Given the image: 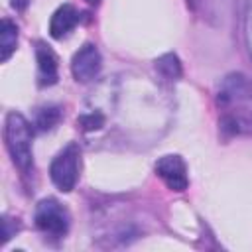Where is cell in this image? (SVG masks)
I'll return each instance as SVG.
<instances>
[{"label":"cell","mask_w":252,"mask_h":252,"mask_svg":"<svg viewBox=\"0 0 252 252\" xmlns=\"http://www.w3.org/2000/svg\"><path fill=\"white\" fill-rule=\"evenodd\" d=\"M35 61H37V85L39 87H51L57 83L59 73H57V55L49 45L43 41L35 43Z\"/></svg>","instance_id":"cell-6"},{"label":"cell","mask_w":252,"mask_h":252,"mask_svg":"<svg viewBox=\"0 0 252 252\" xmlns=\"http://www.w3.org/2000/svg\"><path fill=\"white\" fill-rule=\"evenodd\" d=\"M32 138L33 126L20 112H8L4 120V142L14 165L22 173H30V169L33 167Z\"/></svg>","instance_id":"cell-1"},{"label":"cell","mask_w":252,"mask_h":252,"mask_svg":"<svg viewBox=\"0 0 252 252\" xmlns=\"http://www.w3.org/2000/svg\"><path fill=\"white\" fill-rule=\"evenodd\" d=\"M61 120V108L55 106V104H49V106H41L35 114V128L41 130V132H47V130H53Z\"/></svg>","instance_id":"cell-11"},{"label":"cell","mask_w":252,"mask_h":252,"mask_svg":"<svg viewBox=\"0 0 252 252\" xmlns=\"http://www.w3.org/2000/svg\"><path fill=\"white\" fill-rule=\"evenodd\" d=\"M89 4H98V0H87Z\"/></svg>","instance_id":"cell-14"},{"label":"cell","mask_w":252,"mask_h":252,"mask_svg":"<svg viewBox=\"0 0 252 252\" xmlns=\"http://www.w3.org/2000/svg\"><path fill=\"white\" fill-rule=\"evenodd\" d=\"M156 71L165 81H177L181 77V63L175 53H165L156 61Z\"/></svg>","instance_id":"cell-10"},{"label":"cell","mask_w":252,"mask_h":252,"mask_svg":"<svg viewBox=\"0 0 252 252\" xmlns=\"http://www.w3.org/2000/svg\"><path fill=\"white\" fill-rule=\"evenodd\" d=\"M156 173L171 191H185L189 185L187 165H185L183 158L177 154L161 156L156 161Z\"/></svg>","instance_id":"cell-5"},{"label":"cell","mask_w":252,"mask_h":252,"mask_svg":"<svg viewBox=\"0 0 252 252\" xmlns=\"http://www.w3.org/2000/svg\"><path fill=\"white\" fill-rule=\"evenodd\" d=\"M79 124L85 132H93V130H98L104 126V116L100 112H89L79 118Z\"/></svg>","instance_id":"cell-12"},{"label":"cell","mask_w":252,"mask_h":252,"mask_svg":"<svg viewBox=\"0 0 252 252\" xmlns=\"http://www.w3.org/2000/svg\"><path fill=\"white\" fill-rule=\"evenodd\" d=\"M35 226L49 236H65L69 230V213L57 199H41L35 207L33 215Z\"/></svg>","instance_id":"cell-3"},{"label":"cell","mask_w":252,"mask_h":252,"mask_svg":"<svg viewBox=\"0 0 252 252\" xmlns=\"http://www.w3.org/2000/svg\"><path fill=\"white\" fill-rule=\"evenodd\" d=\"M252 96V83L240 75V73H232L228 77H224L220 91H219V104H232L244 98Z\"/></svg>","instance_id":"cell-7"},{"label":"cell","mask_w":252,"mask_h":252,"mask_svg":"<svg viewBox=\"0 0 252 252\" xmlns=\"http://www.w3.org/2000/svg\"><path fill=\"white\" fill-rule=\"evenodd\" d=\"M244 24H246V41H248V49H250V55H252V0L246 2V18H244Z\"/></svg>","instance_id":"cell-13"},{"label":"cell","mask_w":252,"mask_h":252,"mask_svg":"<svg viewBox=\"0 0 252 252\" xmlns=\"http://www.w3.org/2000/svg\"><path fill=\"white\" fill-rule=\"evenodd\" d=\"M18 45V26L14 22H10L8 18L2 20V28H0V59L2 63H6L12 53L16 51Z\"/></svg>","instance_id":"cell-9"},{"label":"cell","mask_w":252,"mask_h":252,"mask_svg":"<svg viewBox=\"0 0 252 252\" xmlns=\"http://www.w3.org/2000/svg\"><path fill=\"white\" fill-rule=\"evenodd\" d=\"M77 24H79V10L73 4H61L49 20V35L53 39H63L65 35H69V32L75 30Z\"/></svg>","instance_id":"cell-8"},{"label":"cell","mask_w":252,"mask_h":252,"mask_svg":"<svg viewBox=\"0 0 252 252\" xmlns=\"http://www.w3.org/2000/svg\"><path fill=\"white\" fill-rule=\"evenodd\" d=\"M100 69H102V57L94 43H85L79 47V51H75L71 59V73L75 81L89 83L98 77Z\"/></svg>","instance_id":"cell-4"},{"label":"cell","mask_w":252,"mask_h":252,"mask_svg":"<svg viewBox=\"0 0 252 252\" xmlns=\"http://www.w3.org/2000/svg\"><path fill=\"white\" fill-rule=\"evenodd\" d=\"M79 169H81V150L77 144H69L53 158L49 165V177L59 191L69 193L75 189L79 181Z\"/></svg>","instance_id":"cell-2"}]
</instances>
